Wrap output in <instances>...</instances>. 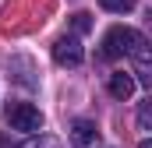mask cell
Masks as SVG:
<instances>
[{
  "label": "cell",
  "mask_w": 152,
  "mask_h": 148,
  "mask_svg": "<svg viewBox=\"0 0 152 148\" xmlns=\"http://www.w3.org/2000/svg\"><path fill=\"white\" fill-rule=\"evenodd\" d=\"M138 131H152V106L149 102H142V110H138Z\"/></svg>",
  "instance_id": "ba28073f"
},
{
  "label": "cell",
  "mask_w": 152,
  "mask_h": 148,
  "mask_svg": "<svg viewBox=\"0 0 152 148\" xmlns=\"http://www.w3.org/2000/svg\"><path fill=\"white\" fill-rule=\"evenodd\" d=\"M25 148H60V145H57L53 138H39V141H28Z\"/></svg>",
  "instance_id": "9c48e42d"
},
{
  "label": "cell",
  "mask_w": 152,
  "mask_h": 148,
  "mask_svg": "<svg viewBox=\"0 0 152 148\" xmlns=\"http://www.w3.org/2000/svg\"><path fill=\"white\" fill-rule=\"evenodd\" d=\"M134 4H138V0H99V7H103V11H113V14L134 11Z\"/></svg>",
  "instance_id": "8992f818"
},
{
  "label": "cell",
  "mask_w": 152,
  "mask_h": 148,
  "mask_svg": "<svg viewBox=\"0 0 152 148\" xmlns=\"http://www.w3.org/2000/svg\"><path fill=\"white\" fill-rule=\"evenodd\" d=\"M103 60H117V57H134V64H138V78L149 85L152 74H149V42L142 32H134V28H127V25H113L106 36H103Z\"/></svg>",
  "instance_id": "6da1fadb"
},
{
  "label": "cell",
  "mask_w": 152,
  "mask_h": 148,
  "mask_svg": "<svg viewBox=\"0 0 152 148\" xmlns=\"http://www.w3.org/2000/svg\"><path fill=\"white\" fill-rule=\"evenodd\" d=\"M0 148H18V145H11V141H7V134H0Z\"/></svg>",
  "instance_id": "30bf717a"
},
{
  "label": "cell",
  "mask_w": 152,
  "mask_h": 148,
  "mask_svg": "<svg viewBox=\"0 0 152 148\" xmlns=\"http://www.w3.org/2000/svg\"><path fill=\"white\" fill-rule=\"evenodd\" d=\"M67 138H71V145H75V148H99V145H103L99 127H96L92 120H75L71 131H67Z\"/></svg>",
  "instance_id": "277c9868"
},
{
  "label": "cell",
  "mask_w": 152,
  "mask_h": 148,
  "mask_svg": "<svg viewBox=\"0 0 152 148\" xmlns=\"http://www.w3.org/2000/svg\"><path fill=\"white\" fill-rule=\"evenodd\" d=\"M7 123L14 131H42V113L32 102H11L7 106Z\"/></svg>",
  "instance_id": "7a4b0ae2"
},
{
  "label": "cell",
  "mask_w": 152,
  "mask_h": 148,
  "mask_svg": "<svg viewBox=\"0 0 152 148\" xmlns=\"http://www.w3.org/2000/svg\"><path fill=\"white\" fill-rule=\"evenodd\" d=\"M71 25H75V32H78V36L92 32V14H88V11H75V14H71Z\"/></svg>",
  "instance_id": "52a82bcc"
},
{
  "label": "cell",
  "mask_w": 152,
  "mask_h": 148,
  "mask_svg": "<svg viewBox=\"0 0 152 148\" xmlns=\"http://www.w3.org/2000/svg\"><path fill=\"white\" fill-rule=\"evenodd\" d=\"M110 95L113 99H131L134 95V78L124 74V71H113L110 74Z\"/></svg>",
  "instance_id": "5b68a950"
},
{
  "label": "cell",
  "mask_w": 152,
  "mask_h": 148,
  "mask_svg": "<svg viewBox=\"0 0 152 148\" xmlns=\"http://www.w3.org/2000/svg\"><path fill=\"white\" fill-rule=\"evenodd\" d=\"M138 148H152V141H142V145H138Z\"/></svg>",
  "instance_id": "8fae6325"
},
{
  "label": "cell",
  "mask_w": 152,
  "mask_h": 148,
  "mask_svg": "<svg viewBox=\"0 0 152 148\" xmlns=\"http://www.w3.org/2000/svg\"><path fill=\"white\" fill-rule=\"evenodd\" d=\"M53 60L60 64V67H78L81 60H85V49H81V42L75 36H60L53 42Z\"/></svg>",
  "instance_id": "3957f363"
}]
</instances>
